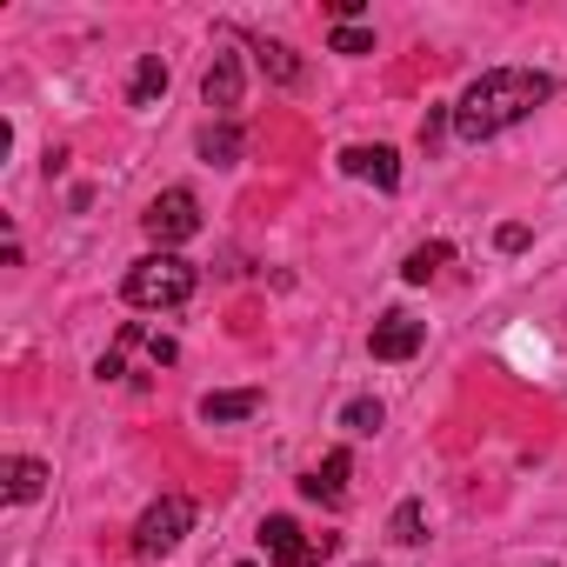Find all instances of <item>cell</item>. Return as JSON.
<instances>
[{
	"mask_svg": "<svg viewBox=\"0 0 567 567\" xmlns=\"http://www.w3.org/2000/svg\"><path fill=\"white\" fill-rule=\"evenodd\" d=\"M187 527H194V501H187V494H161V501L134 520V554H141V560H161V554H174V547L187 540Z\"/></svg>",
	"mask_w": 567,
	"mask_h": 567,
	"instance_id": "3",
	"label": "cell"
},
{
	"mask_svg": "<svg viewBox=\"0 0 567 567\" xmlns=\"http://www.w3.org/2000/svg\"><path fill=\"white\" fill-rule=\"evenodd\" d=\"M194 147H200V161H207V167H234L247 141H240V127H234V121H214V127H200V141H194Z\"/></svg>",
	"mask_w": 567,
	"mask_h": 567,
	"instance_id": "14",
	"label": "cell"
},
{
	"mask_svg": "<svg viewBox=\"0 0 567 567\" xmlns=\"http://www.w3.org/2000/svg\"><path fill=\"white\" fill-rule=\"evenodd\" d=\"M494 247H501V254H520V247H527V227H520V220H507V227L494 234Z\"/></svg>",
	"mask_w": 567,
	"mask_h": 567,
	"instance_id": "19",
	"label": "cell"
},
{
	"mask_svg": "<svg viewBox=\"0 0 567 567\" xmlns=\"http://www.w3.org/2000/svg\"><path fill=\"white\" fill-rule=\"evenodd\" d=\"M341 167H348L354 181L388 187V194L401 187V154H394V147H381V141H374V147H341Z\"/></svg>",
	"mask_w": 567,
	"mask_h": 567,
	"instance_id": "8",
	"label": "cell"
},
{
	"mask_svg": "<svg viewBox=\"0 0 567 567\" xmlns=\"http://www.w3.org/2000/svg\"><path fill=\"white\" fill-rule=\"evenodd\" d=\"M127 301L134 308H187L194 301V267L181 260V254H147V260H134L127 267Z\"/></svg>",
	"mask_w": 567,
	"mask_h": 567,
	"instance_id": "2",
	"label": "cell"
},
{
	"mask_svg": "<svg viewBox=\"0 0 567 567\" xmlns=\"http://www.w3.org/2000/svg\"><path fill=\"white\" fill-rule=\"evenodd\" d=\"M260 554H267V567H308V560H321L315 534H301V520H288V514H267L260 520Z\"/></svg>",
	"mask_w": 567,
	"mask_h": 567,
	"instance_id": "5",
	"label": "cell"
},
{
	"mask_svg": "<svg viewBox=\"0 0 567 567\" xmlns=\"http://www.w3.org/2000/svg\"><path fill=\"white\" fill-rule=\"evenodd\" d=\"M141 227L161 240V254L181 247V240H194V234H200V200H194V187H167V194H154L147 214H141Z\"/></svg>",
	"mask_w": 567,
	"mask_h": 567,
	"instance_id": "4",
	"label": "cell"
},
{
	"mask_svg": "<svg viewBox=\"0 0 567 567\" xmlns=\"http://www.w3.org/2000/svg\"><path fill=\"white\" fill-rule=\"evenodd\" d=\"M0 481H8V501H14V507H28V501H41V487H48L54 474H48V461H34V454H14L8 467H0Z\"/></svg>",
	"mask_w": 567,
	"mask_h": 567,
	"instance_id": "10",
	"label": "cell"
},
{
	"mask_svg": "<svg viewBox=\"0 0 567 567\" xmlns=\"http://www.w3.org/2000/svg\"><path fill=\"white\" fill-rule=\"evenodd\" d=\"M447 260H454V247H447V240H421V247H414V254L401 260V274L414 280V288H427V280H434V274H441Z\"/></svg>",
	"mask_w": 567,
	"mask_h": 567,
	"instance_id": "15",
	"label": "cell"
},
{
	"mask_svg": "<svg viewBox=\"0 0 567 567\" xmlns=\"http://www.w3.org/2000/svg\"><path fill=\"white\" fill-rule=\"evenodd\" d=\"M254 61H260V74H267L274 87H301V74H308L288 41H254Z\"/></svg>",
	"mask_w": 567,
	"mask_h": 567,
	"instance_id": "12",
	"label": "cell"
},
{
	"mask_svg": "<svg viewBox=\"0 0 567 567\" xmlns=\"http://www.w3.org/2000/svg\"><path fill=\"white\" fill-rule=\"evenodd\" d=\"M328 48H334V54H374V34H368V28H334Z\"/></svg>",
	"mask_w": 567,
	"mask_h": 567,
	"instance_id": "18",
	"label": "cell"
},
{
	"mask_svg": "<svg viewBox=\"0 0 567 567\" xmlns=\"http://www.w3.org/2000/svg\"><path fill=\"white\" fill-rule=\"evenodd\" d=\"M381 421H388V408H381V401H368V394L341 408V427H348V434H381Z\"/></svg>",
	"mask_w": 567,
	"mask_h": 567,
	"instance_id": "17",
	"label": "cell"
},
{
	"mask_svg": "<svg viewBox=\"0 0 567 567\" xmlns=\"http://www.w3.org/2000/svg\"><path fill=\"white\" fill-rule=\"evenodd\" d=\"M348 474H354V454H348V447H334V454H328V461H321V467L301 481V494H308V501H328V507H341V501H348Z\"/></svg>",
	"mask_w": 567,
	"mask_h": 567,
	"instance_id": "9",
	"label": "cell"
},
{
	"mask_svg": "<svg viewBox=\"0 0 567 567\" xmlns=\"http://www.w3.org/2000/svg\"><path fill=\"white\" fill-rule=\"evenodd\" d=\"M147 354H154V361H161V368H167V361H174V354H181V348H174V341H167V334H147Z\"/></svg>",
	"mask_w": 567,
	"mask_h": 567,
	"instance_id": "20",
	"label": "cell"
},
{
	"mask_svg": "<svg viewBox=\"0 0 567 567\" xmlns=\"http://www.w3.org/2000/svg\"><path fill=\"white\" fill-rule=\"evenodd\" d=\"M388 534H394L401 547H421V540H427V507H421V501H401L394 520H388Z\"/></svg>",
	"mask_w": 567,
	"mask_h": 567,
	"instance_id": "16",
	"label": "cell"
},
{
	"mask_svg": "<svg viewBox=\"0 0 567 567\" xmlns=\"http://www.w3.org/2000/svg\"><path fill=\"white\" fill-rule=\"evenodd\" d=\"M167 94V61L161 54H141L134 74H127V107H154Z\"/></svg>",
	"mask_w": 567,
	"mask_h": 567,
	"instance_id": "13",
	"label": "cell"
},
{
	"mask_svg": "<svg viewBox=\"0 0 567 567\" xmlns=\"http://www.w3.org/2000/svg\"><path fill=\"white\" fill-rule=\"evenodd\" d=\"M240 87H247V74H240V54H214L207 61V74H200V101L227 121L234 107H240Z\"/></svg>",
	"mask_w": 567,
	"mask_h": 567,
	"instance_id": "7",
	"label": "cell"
},
{
	"mask_svg": "<svg viewBox=\"0 0 567 567\" xmlns=\"http://www.w3.org/2000/svg\"><path fill=\"white\" fill-rule=\"evenodd\" d=\"M361 567H381V560H361Z\"/></svg>",
	"mask_w": 567,
	"mask_h": 567,
	"instance_id": "21",
	"label": "cell"
},
{
	"mask_svg": "<svg viewBox=\"0 0 567 567\" xmlns=\"http://www.w3.org/2000/svg\"><path fill=\"white\" fill-rule=\"evenodd\" d=\"M540 101H554V74H540V68H487L454 101V134L481 147V141L507 134L514 121H527Z\"/></svg>",
	"mask_w": 567,
	"mask_h": 567,
	"instance_id": "1",
	"label": "cell"
},
{
	"mask_svg": "<svg viewBox=\"0 0 567 567\" xmlns=\"http://www.w3.org/2000/svg\"><path fill=\"white\" fill-rule=\"evenodd\" d=\"M421 341H427V328H421L414 315H401V308H394V315H381V321H374L368 354H374V361H414V354H421Z\"/></svg>",
	"mask_w": 567,
	"mask_h": 567,
	"instance_id": "6",
	"label": "cell"
},
{
	"mask_svg": "<svg viewBox=\"0 0 567 567\" xmlns=\"http://www.w3.org/2000/svg\"><path fill=\"white\" fill-rule=\"evenodd\" d=\"M240 567H254V560H240Z\"/></svg>",
	"mask_w": 567,
	"mask_h": 567,
	"instance_id": "22",
	"label": "cell"
},
{
	"mask_svg": "<svg viewBox=\"0 0 567 567\" xmlns=\"http://www.w3.org/2000/svg\"><path fill=\"white\" fill-rule=\"evenodd\" d=\"M260 388H227V394H207L200 401V421H214V427H227V421H254L260 414Z\"/></svg>",
	"mask_w": 567,
	"mask_h": 567,
	"instance_id": "11",
	"label": "cell"
}]
</instances>
